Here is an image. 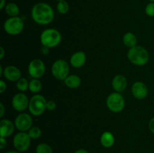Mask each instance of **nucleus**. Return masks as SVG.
<instances>
[{
    "label": "nucleus",
    "instance_id": "7",
    "mask_svg": "<svg viewBox=\"0 0 154 153\" xmlns=\"http://www.w3.org/2000/svg\"><path fill=\"white\" fill-rule=\"evenodd\" d=\"M52 74L56 79L63 80L69 76V66L66 61L63 59H58L55 61L51 67Z\"/></svg>",
    "mask_w": 154,
    "mask_h": 153
},
{
    "label": "nucleus",
    "instance_id": "5",
    "mask_svg": "<svg viewBox=\"0 0 154 153\" xmlns=\"http://www.w3.org/2000/svg\"><path fill=\"white\" fill-rule=\"evenodd\" d=\"M5 32L10 35H17L24 28V22L22 18L14 16L6 20L3 26Z\"/></svg>",
    "mask_w": 154,
    "mask_h": 153
},
{
    "label": "nucleus",
    "instance_id": "22",
    "mask_svg": "<svg viewBox=\"0 0 154 153\" xmlns=\"http://www.w3.org/2000/svg\"><path fill=\"white\" fill-rule=\"evenodd\" d=\"M35 152L36 153H53V149L48 143L42 142L37 146Z\"/></svg>",
    "mask_w": 154,
    "mask_h": 153
},
{
    "label": "nucleus",
    "instance_id": "26",
    "mask_svg": "<svg viewBox=\"0 0 154 153\" xmlns=\"http://www.w3.org/2000/svg\"><path fill=\"white\" fill-rule=\"evenodd\" d=\"M145 13L147 16H154V2H150L145 8Z\"/></svg>",
    "mask_w": 154,
    "mask_h": 153
},
{
    "label": "nucleus",
    "instance_id": "2",
    "mask_svg": "<svg viewBox=\"0 0 154 153\" xmlns=\"http://www.w3.org/2000/svg\"><path fill=\"white\" fill-rule=\"evenodd\" d=\"M127 57L130 62L137 66H143L149 61V52L143 46L136 45L128 51Z\"/></svg>",
    "mask_w": 154,
    "mask_h": 153
},
{
    "label": "nucleus",
    "instance_id": "6",
    "mask_svg": "<svg viewBox=\"0 0 154 153\" xmlns=\"http://www.w3.org/2000/svg\"><path fill=\"white\" fill-rule=\"evenodd\" d=\"M106 106L113 112H120L125 107V99L120 92H113L106 99Z\"/></svg>",
    "mask_w": 154,
    "mask_h": 153
},
{
    "label": "nucleus",
    "instance_id": "14",
    "mask_svg": "<svg viewBox=\"0 0 154 153\" xmlns=\"http://www.w3.org/2000/svg\"><path fill=\"white\" fill-rule=\"evenodd\" d=\"M15 124L12 122L11 120L2 119L0 121V135L1 137L7 138L12 135V134L14 131Z\"/></svg>",
    "mask_w": 154,
    "mask_h": 153
},
{
    "label": "nucleus",
    "instance_id": "4",
    "mask_svg": "<svg viewBox=\"0 0 154 153\" xmlns=\"http://www.w3.org/2000/svg\"><path fill=\"white\" fill-rule=\"evenodd\" d=\"M47 100L41 94H35L30 98L29 104V110L30 113L35 116H38L44 113L47 109Z\"/></svg>",
    "mask_w": 154,
    "mask_h": 153
},
{
    "label": "nucleus",
    "instance_id": "18",
    "mask_svg": "<svg viewBox=\"0 0 154 153\" xmlns=\"http://www.w3.org/2000/svg\"><path fill=\"white\" fill-rule=\"evenodd\" d=\"M65 85L70 88H77L81 86V80L78 75H69L64 80Z\"/></svg>",
    "mask_w": 154,
    "mask_h": 153
},
{
    "label": "nucleus",
    "instance_id": "32",
    "mask_svg": "<svg viewBox=\"0 0 154 153\" xmlns=\"http://www.w3.org/2000/svg\"><path fill=\"white\" fill-rule=\"evenodd\" d=\"M0 50H1V52H0V59H2L4 58L5 55V51L4 48L2 46L0 47Z\"/></svg>",
    "mask_w": 154,
    "mask_h": 153
},
{
    "label": "nucleus",
    "instance_id": "9",
    "mask_svg": "<svg viewBox=\"0 0 154 153\" xmlns=\"http://www.w3.org/2000/svg\"><path fill=\"white\" fill-rule=\"evenodd\" d=\"M45 64L42 60L34 58L29 62L28 66V72L30 76L34 79H39L45 74Z\"/></svg>",
    "mask_w": 154,
    "mask_h": 153
},
{
    "label": "nucleus",
    "instance_id": "23",
    "mask_svg": "<svg viewBox=\"0 0 154 153\" xmlns=\"http://www.w3.org/2000/svg\"><path fill=\"white\" fill-rule=\"evenodd\" d=\"M17 88L20 92H25L29 89V82L27 81L26 78L21 77L20 79L17 81Z\"/></svg>",
    "mask_w": 154,
    "mask_h": 153
},
{
    "label": "nucleus",
    "instance_id": "1",
    "mask_svg": "<svg viewBox=\"0 0 154 153\" xmlns=\"http://www.w3.org/2000/svg\"><path fill=\"white\" fill-rule=\"evenodd\" d=\"M32 17L39 25H48L54 18V11L50 4L45 2H38L32 8Z\"/></svg>",
    "mask_w": 154,
    "mask_h": 153
},
{
    "label": "nucleus",
    "instance_id": "29",
    "mask_svg": "<svg viewBox=\"0 0 154 153\" xmlns=\"http://www.w3.org/2000/svg\"><path fill=\"white\" fill-rule=\"evenodd\" d=\"M6 146H7V140H6V138L1 137V140H0V148H1V149H4L6 147Z\"/></svg>",
    "mask_w": 154,
    "mask_h": 153
},
{
    "label": "nucleus",
    "instance_id": "27",
    "mask_svg": "<svg viewBox=\"0 0 154 153\" xmlns=\"http://www.w3.org/2000/svg\"><path fill=\"white\" fill-rule=\"evenodd\" d=\"M56 107H57V104H56V103L54 100H48L47 102V110L52 111L54 110Z\"/></svg>",
    "mask_w": 154,
    "mask_h": 153
},
{
    "label": "nucleus",
    "instance_id": "31",
    "mask_svg": "<svg viewBox=\"0 0 154 153\" xmlns=\"http://www.w3.org/2000/svg\"><path fill=\"white\" fill-rule=\"evenodd\" d=\"M5 114V106L2 103L0 104V117L2 118Z\"/></svg>",
    "mask_w": 154,
    "mask_h": 153
},
{
    "label": "nucleus",
    "instance_id": "11",
    "mask_svg": "<svg viewBox=\"0 0 154 153\" xmlns=\"http://www.w3.org/2000/svg\"><path fill=\"white\" fill-rule=\"evenodd\" d=\"M11 104L15 110L17 112H23L29 107V100L23 93H17L14 95Z\"/></svg>",
    "mask_w": 154,
    "mask_h": 153
},
{
    "label": "nucleus",
    "instance_id": "28",
    "mask_svg": "<svg viewBox=\"0 0 154 153\" xmlns=\"http://www.w3.org/2000/svg\"><path fill=\"white\" fill-rule=\"evenodd\" d=\"M6 88H7V85L5 82L4 80H0V92L1 93H4L5 92Z\"/></svg>",
    "mask_w": 154,
    "mask_h": 153
},
{
    "label": "nucleus",
    "instance_id": "37",
    "mask_svg": "<svg viewBox=\"0 0 154 153\" xmlns=\"http://www.w3.org/2000/svg\"><path fill=\"white\" fill-rule=\"evenodd\" d=\"M149 1H150V2H154V0H149Z\"/></svg>",
    "mask_w": 154,
    "mask_h": 153
},
{
    "label": "nucleus",
    "instance_id": "17",
    "mask_svg": "<svg viewBox=\"0 0 154 153\" xmlns=\"http://www.w3.org/2000/svg\"><path fill=\"white\" fill-rule=\"evenodd\" d=\"M115 142V138L113 134L110 131H105L102 133L100 137V142L105 148H111Z\"/></svg>",
    "mask_w": 154,
    "mask_h": 153
},
{
    "label": "nucleus",
    "instance_id": "25",
    "mask_svg": "<svg viewBox=\"0 0 154 153\" xmlns=\"http://www.w3.org/2000/svg\"><path fill=\"white\" fill-rule=\"evenodd\" d=\"M29 136L32 140L38 139L42 135V130L38 127H32L29 130L27 131Z\"/></svg>",
    "mask_w": 154,
    "mask_h": 153
},
{
    "label": "nucleus",
    "instance_id": "24",
    "mask_svg": "<svg viewBox=\"0 0 154 153\" xmlns=\"http://www.w3.org/2000/svg\"><path fill=\"white\" fill-rule=\"evenodd\" d=\"M57 9L60 14H67L68 11L69 10V3H68L66 0L59 2L57 6Z\"/></svg>",
    "mask_w": 154,
    "mask_h": 153
},
{
    "label": "nucleus",
    "instance_id": "15",
    "mask_svg": "<svg viewBox=\"0 0 154 153\" xmlns=\"http://www.w3.org/2000/svg\"><path fill=\"white\" fill-rule=\"evenodd\" d=\"M87 56L84 51H77L74 52L70 58V64L75 68L83 67L86 62Z\"/></svg>",
    "mask_w": 154,
    "mask_h": 153
},
{
    "label": "nucleus",
    "instance_id": "36",
    "mask_svg": "<svg viewBox=\"0 0 154 153\" xmlns=\"http://www.w3.org/2000/svg\"><path fill=\"white\" fill-rule=\"evenodd\" d=\"M5 153H20V152L18 151H9V152H5Z\"/></svg>",
    "mask_w": 154,
    "mask_h": 153
},
{
    "label": "nucleus",
    "instance_id": "10",
    "mask_svg": "<svg viewBox=\"0 0 154 153\" xmlns=\"http://www.w3.org/2000/svg\"><path fill=\"white\" fill-rule=\"evenodd\" d=\"M14 124L18 130L26 132L32 128V118L29 114L26 113V112H21L15 118Z\"/></svg>",
    "mask_w": 154,
    "mask_h": 153
},
{
    "label": "nucleus",
    "instance_id": "3",
    "mask_svg": "<svg viewBox=\"0 0 154 153\" xmlns=\"http://www.w3.org/2000/svg\"><path fill=\"white\" fill-rule=\"evenodd\" d=\"M62 40L60 32L55 28H48L42 32L40 36V40L43 46L53 48L58 46Z\"/></svg>",
    "mask_w": 154,
    "mask_h": 153
},
{
    "label": "nucleus",
    "instance_id": "30",
    "mask_svg": "<svg viewBox=\"0 0 154 153\" xmlns=\"http://www.w3.org/2000/svg\"><path fill=\"white\" fill-rule=\"evenodd\" d=\"M148 127H149V129H150V132H152V133L154 134V117H153V118L150 120V122H149Z\"/></svg>",
    "mask_w": 154,
    "mask_h": 153
},
{
    "label": "nucleus",
    "instance_id": "16",
    "mask_svg": "<svg viewBox=\"0 0 154 153\" xmlns=\"http://www.w3.org/2000/svg\"><path fill=\"white\" fill-rule=\"evenodd\" d=\"M112 87L117 92H122L127 86V80L123 75H116L112 80Z\"/></svg>",
    "mask_w": 154,
    "mask_h": 153
},
{
    "label": "nucleus",
    "instance_id": "35",
    "mask_svg": "<svg viewBox=\"0 0 154 153\" xmlns=\"http://www.w3.org/2000/svg\"><path fill=\"white\" fill-rule=\"evenodd\" d=\"M5 5H6L5 0H1V3H0V9L2 10L4 8H5Z\"/></svg>",
    "mask_w": 154,
    "mask_h": 153
},
{
    "label": "nucleus",
    "instance_id": "33",
    "mask_svg": "<svg viewBox=\"0 0 154 153\" xmlns=\"http://www.w3.org/2000/svg\"><path fill=\"white\" fill-rule=\"evenodd\" d=\"M75 153H89V152L87 150L84 149V148H79V149L76 150Z\"/></svg>",
    "mask_w": 154,
    "mask_h": 153
},
{
    "label": "nucleus",
    "instance_id": "8",
    "mask_svg": "<svg viewBox=\"0 0 154 153\" xmlns=\"http://www.w3.org/2000/svg\"><path fill=\"white\" fill-rule=\"evenodd\" d=\"M13 144L17 151L20 152H26L29 148L31 144V138L29 136L27 132L20 131L14 136Z\"/></svg>",
    "mask_w": 154,
    "mask_h": 153
},
{
    "label": "nucleus",
    "instance_id": "38",
    "mask_svg": "<svg viewBox=\"0 0 154 153\" xmlns=\"http://www.w3.org/2000/svg\"><path fill=\"white\" fill-rule=\"evenodd\" d=\"M57 1H58V2H60V1H63V0H57Z\"/></svg>",
    "mask_w": 154,
    "mask_h": 153
},
{
    "label": "nucleus",
    "instance_id": "20",
    "mask_svg": "<svg viewBox=\"0 0 154 153\" xmlns=\"http://www.w3.org/2000/svg\"><path fill=\"white\" fill-rule=\"evenodd\" d=\"M5 10V13L8 16H10L11 17L18 16V15L20 14L19 7H18V5L16 3L14 2H9L8 4H6Z\"/></svg>",
    "mask_w": 154,
    "mask_h": 153
},
{
    "label": "nucleus",
    "instance_id": "13",
    "mask_svg": "<svg viewBox=\"0 0 154 153\" xmlns=\"http://www.w3.org/2000/svg\"><path fill=\"white\" fill-rule=\"evenodd\" d=\"M3 76L6 80L11 82H17L21 78V71L14 65H8L3 70Z\"/></svg>",
    "mask_w": 154,
    "mask_h": 153
},
{
    "label": "nucleus",
    "instance_id": "19",
    "mask_svg": "<svg viewBox=\"0 0 154 153\" xmlns=\"http://www.w3.org/2000/svg\"><path fill=\"white\" fill-rule=\"evenodd\" d=\"M123 41L125 46L130 49L137 45V37L132 32H126L123 35Z\"/></svg>",
    "mask_w": 154,
    "mask_h": 153
},
{
    "label": "nucleus",
    "instance_id": "12",
    "mask_svg": "<svg viewBox=\"0 0 154 153\" xmlns=\"http://www.w3.org/2000/svg\"><path fill=\"white\" fill-rule=\"evenodd\" d=\"M132 92L134 97L138 100L144 99L148 94V88L147 86L141 81H136L132 86Z\"/></svg>",
    "mask_w": 154,
    "mask_h": 153
},
{
    "label": "nucleus",
    "instance_id": "34",
    "mask_svg": "<svg viewBox=\"0 0 154 153\" xmlns=\"http://www.w3.org/2000/svg\"><path fill=\"white\" fill-rule=\"evenodd\" d=\"M49 49H50V48L46 47V46H43V48H42V53L45 54V55L48 54V52H49Z\"/></svg>",
    "mask_w": 154,
    "mask_h": 153
},
{
    "label": "nucleus",
    "instance_id": "21",
    "mask_svg": "<svg viewBox=\"0 0 154 153\" xmlns=\"http://www.w3.org/2000/svg\"><path fill=\"white\" fill-rule=\"evenodd\" d=\"M42 83L38 79H34L33 78L29 82V89L32 93H38L42 90Z\"/></svg>",
    "mask_w": 154,
    "mask_h": 153
}]
</instances>
